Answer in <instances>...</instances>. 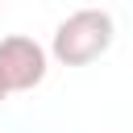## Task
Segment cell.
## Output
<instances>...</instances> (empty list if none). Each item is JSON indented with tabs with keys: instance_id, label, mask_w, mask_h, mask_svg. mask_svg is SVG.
Returning a JSON list of instances; mask_svg holds the SVG:
<instances>
[{
	"instance_id": "6da1fadb",
	"label": "cell",
	"mask_w": 133,
	"mask_h": 133,
	"mask_svg": "<svg viewBox=\"0 0 133 133\" xmlns=\"http://www.w3.org/2000/svg\"><path fill=\"white\" fill-rule=\"evenodd\" d=\"M116 37V21L108 8H79L66 21H58L54 42H50V58L62 66H87L100 54H108Z\"/></svg>"
},
{
	"instance_id": "7a4b0ae2",
	"label": "cell",
	"mask_w": 133,
	"mask_h": 133,
	"mask_svg": "<svg viewBox=\"0 0 133 133\" xmlns=\"http://www.w3.org/2000/svg\"><path fill=\"white\" fill-rule=\"evenodd\" d=\"M50 71V50L25 33L0 37V87L12 91H33Z\"/></svg>"
},
{
	"instance_id": "3957f363",
	"label": "cell",
	"mask_w": 133,
	"mask_h": 133,
	"mask_svg": "<svg viewBox=\"0 0 133 133\" xmlns=\"http://www.w3.org/2000/svg\"><path fill=\"white\" fill-rule=\"evenodd\" d=\"M4 100H8V91H4V87H0V104H4Z\"/></svg>"
}]
</instances>
